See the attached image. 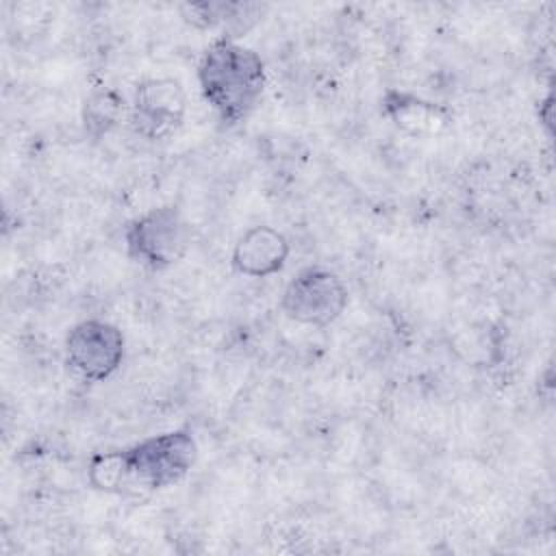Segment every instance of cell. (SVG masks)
I'll list each match as a JSON object with an SVG mask.
<instances>
[{
    "instance_id": "9",
    "label": "cell",
    "mask_w": 556,
    "mask_h": 556,
    "mask_svg": "<svg viewBox=\"0 0 556 556\" xmlns=\"http://www.w3.org/2000/svg\"><path fill=\"white\" fill-rule=\"evenodd\" d=\"M122 113H124V98H119L113 89L96 91L85 102V111H83L85 130L100 137L119 122Z\"/></svg>"
},
{
    "instance_id": "8",
    "label": "cell",
    "mask_w": 556,
    "mask_h": 556,
    "mask_svg": "<svg viewBox=\"0 0 556 556\" xmlns=\"http://www.w3.org/2000/svg\"><path fill=\"white\" fill-rule=\"evenodd\" d=\"M382 115H387L395 126L413 135L434 132L439 126H445L450 122V115L443 106L421 100L415 93L402 89L384 91Z\"/></svg>"
},
{
    "instance_id": "3",
    "label": "cell",
    "mask_w": 556,
    "mask_h": 556,
    "mask_svg": "<svg viewBox=\"0 0 556 556\" xmlns=\"http://www.w3.org/2000/svg\"><path fill=\"white\" fill-rule=\"evenodd\" d=\"M189 245L191 226L174 204L152 206L124 226V248L128 258L150 271L174 267L185 258Z\"/></svg>"
},
{
    "instance_id": "6",
    "label": "cell",
    "mask_w": 556,
    "mask_h": 556,
    "mask_svg": "<svg viewBox=\"0 0 556 556\" xmlns=\"http://www.w3.org/2000/svg\"><path fill=\"white\" fill-rule=\"evenodd\" d=\"M187 115V91L178 78L150 76L135 85L130 102V126L148 139L159 141L174 135Z\"/></svg>"
},
{
    "instance_id": "4",
    "label": "cell",
    "mask_w": 556,
    "mask_h": 556,
    "mask_svg": "<svg viewBox=\"0 0 556 556\" xmlns=\"http://www.w3.org/2000/svg\"><path fill=\"white\" fill-rule=\"evenodd\" d=\"M350 293L343 278L324 265L302 267L280 293V311L287 319L326 328L334 324L348 308Z\"/></svg>"
},
{
    "instance_id": "2",
    "label": "cell",
    "mask_w": 556,
    "mask_h": 556,
    "mask_svg": "<svg viewBox=\"0 0 556 556\" xmlns=\"http://www.w3.org/2000/svg\"><path fill=\"white\" fill-rule=\"evenodd\" d=\"M195 78L202 100L217 119L224 126H237L258 106L267 72L256 50L219 35L202 52Z\"/></svg>"
},
{
    "instance_id": "5",
    "label": "cell",
    "mask_w": 556,
    "mask_h": 556,
    "mask_svg": "<svg viewBox=\"0 0 556 556\" xmlns=\"http://www.w3.org/2000/svg\"><path fill=\"white\" fill-rule=\"evenodd\" d=\"M65 365L85 382L109 380L124 361L126 337L119 326L89 317L70 328L65 334Z\"/></svg>"
},
{
    "instance_id": "7",
    "label": "cell",
    "mask_w": 556,
    "mask_h": 556,
    "mask_svg": "<svg viewBox=\"0 0 556 556\" xmlns=\"http://www.w3.org/2000/svg\"><path fill=\"white\" fill-rule=\"evenodd\" d=\"M291 243L274 226L256 224L239 235L230 252V267L245 278H269L285 269Z\"/></svg>"
},
{
    "instance_id": "1",
    "label": "cell",
    "mask_w": 556,
    "mask_h": 556,
    "mask_svg": "<svg viewBox=\"0 0 556 556\" xmlns=\"http://www.w3.org/2000/svg\"><path fill=\"white\" fill-rule=\"evenodd\" d=\"M195 460L193 434L167 430L122 450L93 454L87 465V480L102 493H154L178 484Z\"/></svg>"
}]
</instances>
